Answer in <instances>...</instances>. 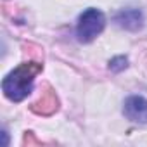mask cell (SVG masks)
Returning a JSON list of instances; mask_svg holds the SVG:
<instances>
[{
  "instance_id": "cell-1",
  "label": "cell",
  "mask_w": 147,
  "mask_h": 147,
  "mask_svg": "<svg viewBox=\"0 0 147 147\" xmlns=\"http://www.w3.org/2000/svg\"><path fill=\"white\" fill-rule=\"evenodd\" d=\"M43 64L40 62H23L16 69H12L2 82L4 95L12 102L24 100L31 92L35 85V78L38 73H42Z\"/></svg>"
},
{
  "instance_id": "cell-2",
  "label": "cell",
  "mask_w": 147,
  "mask_h": 147,
  "mask_svg": "<svg viewBox=\"0 0 147 147\" xmlns=\"http://www.w3.org/2000/svg\"><path fill=\"white\" fill-rule=\"evenodd\" d=\"M106 26V16L102 11L95 9V7H88L87 11H83L78 16V23H76V38L80 43H90L92 40H95Z\"/></svg>"
},
{
  "instance_id": "cell-3",
  "label": "cell",
  "mask_w": 147,
  "mask_h": 147,
  "mask_svg": "<svg viewBox=\"0 0 147 147\" xmlns=\"http://www.w3.org/2000/svg\"><path fill=\"white\" fill-rule=\"evenodd\" d=\"M123 114L131 123L147 125V99L142 95H130L123 104Z\"/></svg>"
},
{
  "instance_id": "cell-4",
  "label": "cell",
  "mask_w": 147,
  "mask_h": 147,
  "mask_svg": "<svg viewBox=\"0 0 147 147\" xmlns=\"http://www.w3.org/2000/svg\"><path fill=\"white\" fill-rule=\"evenodd\" d=\"M114 23L128 31H138L144 26V12L140 9L130 7V9H123L114 16Z\"/></svg>"
},
{
  "instance_id": "cell-5",
  "label": "cell",
  "mask_w": 147,
  "mask_h": 147,
  "mask_svg": "<svg viewBox=\"0 0 147 147\" xmlns=\"http://www.w3.org/2000/svg\"><path fill=\"white\" fill-rule=\"evenodd\" d=\"M57 106H59V100L55 97V92H52L50 88L40 97V100H36L33 106H31V111L36 113V114H43V116H49L52 114L54 111H57Z\"/></svg>"
},
{
  "instance_id": "cell-6",
  "label": "cell",
  "mask_w": 147,
  "mask_h": 147,
  "mask_svg": "<svg viewBox=\"0 0 147 147\" xmlns=\"http://www.w3.org/2000/svg\"><path fill=\"white\" fill-rule=\"evenodd\" d=\"M126 66H128V57H125V55H116V57H113V59L109 61V69H111L113 73H119V71H123Z\"/></svg>"
}]
</instances>
